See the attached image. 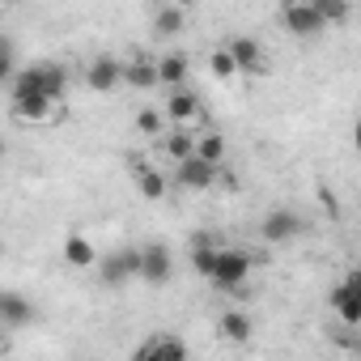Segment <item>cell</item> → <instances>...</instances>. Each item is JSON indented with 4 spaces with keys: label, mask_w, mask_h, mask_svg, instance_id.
I'll use <instances>...</instances> for the list:
<instances>
[{
    "label": "cell",
    "mask_w": 361,
    "mask_h": 361,
    "mask_svg": "<svg viewBox=\"0 0 361 361\" xmlns=\"http://www.w3.org/2000/svg\"><path fill=\"white\" fill-rule=\"evenodd\" d=\"M64 85H68V73H64L60 64H51V60H39V64L22 68V73L9 81L13 94H43V98H51V102L64 98Z\"/></svg>",
    "instance_id": "6da1fadb"
},
{
    "label": "cell",
    "mask_w": 361,
    "mask_h": 361,
    "mask_svg": "<svg viewBox=\"0 0 361 361\" xmlns=\"http://www.w3.org/2000/svg\"><path fill=\"white\" fill-rule=\"evenodd\" d=\"M9 111H13V119H22V123H51V119L60 115V102H51V98H43V94H13V90H9Z\"/></svg>",
    "instance_id": "7a4b0ae2"
},
{
    "label": "cell",
    "mask_w": 361,
    "mask_h": 361,
    "mask_svg": "<svg viewBox=\"0 0 361 361\" xmlns=\"http://www.w3.org/2000/svg\"><path fill=\"white\" fill-rule=\"evenodd\" d=\"M170 272H174L170 251H166L161 243H145V247H140V281H149V285H166Z\"/></svg>",
    "instance_id": "3957f363"
},
{
    "label": "cell",
    "mask_w": 361,
    "mask_h": 361,
    "mask_svg": "<svg viewBox=\"0 0 361 361\" xmlns=\"http://www.w3.org/2000/svg\"><path fill=\"white\" fill-rule=\"evenodd\" d=\"M98 268H102V281H106V285H123V281L140 276V247H123V251L106 255Z\"/></svg>",
    "instance_id": "277c9868"
},
{
    "label": "cell",
    "mask_w": 361,
    "mask_h": 361,
    "mask_svg": "<svg viewBox=\"0 0 361 361\" xmlns=\"http://www.w3.org/2000/svg\"><path fill=\"white\" fill-rule=\"evenodd\" d=\"M247 272H251V255H243V251H221L209 281L221 285V289H238V285L247 281Z\"/></svg>",
    "instance_id": "5b68a950"
},
{
    "label": "cell",
    "mask_w": 361,
    "mask_h": 361,
    "mask_svg": "<svg viewBox=\"0 0 361 361\" xmlns=\"http://www.w3.org/2000/svg\"><path fill=\"white\" fill-rule=\"evenodd\" d=\"M132 361H188V348L178 336H149Z\"/></svg>",
    "instance_id": "8992f818"
},
{
    "label": "cell",
    "mask_w": 361,
    "mask_h": 361,
    "mask_svg": "<svg viewBox=\"0 0 361 361\" xmlns=\"http://www.w3.org/2000/svg\"><path fill=\"white\" fill-rule=\"evenodd\" d=\"M230 56H234V64H238V73H268V64H264V47L251 39V35H238V39H230V47H226Z\"/></svg>",
    "instance_id": "52a82bcc"
},
{
    "label": "cell",
    "mask_w": 361,
    "mask_h": 361,
    "mask_svg": "<svg viewBox=\"0 0 361 361\" xmlns=\"http://www.w3.org/2000/svg\"><path fill=\"white\" fill-rule=\"evenodd\" d=\"M302 230H306L302 217L289 213V209H272V213L264 217V238H268V243H293Z\"/></svg>",
    "instance_id": "ba28073f"
},
{
    "label": "cell",
    "mask_w": 361,
    "mask_h": 361,
    "mask_svg": "<svg viewBox=\"0 0 361 361\" xmlns=\"http://www.w3.org/2000/svg\"><path fill=\"white\" fill-rule=\"evenodd\" d=\"M217 178H221V166H209L204 157H192V161L178 166V183L192 188V192H209Z\"/></svg>",
    "instance_id": "9c48e42d"
},
{
    "label": "cell",
    "mask_w": 361,
    "mask_h": 361,
    "mask_svg": "<svg viewBox=\"0 0 361 361\" xmlns=\"http://www.w3.org/2000/svg\"><path fill=\"white\" fill-rule=\"evenodd\" d=\"M281 18H285V26L293 30V35H319L327 22H323V13L314 9V0L310 5H285L281 9Z\"/></svg>",
    "instance_id": "30bf717a"
},
{
    "label": "cell",
    "mask_w": 361,
    "mask_h": 361,
    "mask_svg": "<svg viewBox=\"0 0 361 361\" xmlns=\"http://www.w3.org/2000/svg\"><path fill=\"white\" fill-rule=\"evenodd\" d=\"M166 119L178 123V128H188L200 119V98L192 90H170V102H166Z\"/></svg>",
    "instance_id": "8fae6325"
},
{
    "label": "cell",
    "mask_w": 361,
    "mask_h": 361,
    "mask_svg": "<svg viewBox=\"0 0 361 361\" xmlns=\"http://www.w3.org/2000/svg\"><path fill=\"white\" fill-rule=\"evenodd\" d=\"M123 81V64L115 56H98L90 68H85V85L90 90H115Z\"/></svg>",
    "instance_id": "7c38bea8"
},
{
    "label": "cell",
    "mask_w": 361,
    "mask_h": 361,
    "mask_svg": "<svg viewBox=\"0 0 361 361\" xmlns=\"http://www.w3.org/2000/svg\"><path fill=\"white\" fill-rule=\"evenodd\" d=\"M196 140H200V132H192V128H170L166 136H161V149L183 166V161H192L196 157Z\"/></svg>",
    "instance_id": "4fadbf2b"
},
{
    "label": "cell",
    "mask_w": 361,
    "mask_h": 361,
    "mask_svg": "<svg viewBox=\"0 0 361 361\" xmlns=\"http://www.w3.org/2000/svg\"><path fill=\"white\" fill-rule=\"evenodd\" d=\"M132 178H136V192L145 196V200H161L166 196V174L157 170V166H149V161H136V170H132Z\"/></svg>",
    "instance_id": "5bb4252c"
},
{
    "label": "cell",
    "mask_w": 361,
    "mask_h": 361,
    "mask_svg": "<svg viewBox=\"0 0 361 361\" xmlns=\"http://www.w3.org/2000/svg\"><path fill=\"white\" fill-rule=\"evenodd\" d=\"M64 259H68L73 268H98V264H102L98 251H94V243H90L85 234H68V238H64Z\"/></svg>",
    "instance_id": "9a60e30c"
},
{
    "label": "cell",
    "mask_w": 361,
    "mask_h": 361,
    "mask_svg": "<svg viewBox=\"0 0 361 361\" xmlns=\"http://www.w3.org/2000/svg\"><path fill=\"white\" fill-rule=\"evenodd\" d=\"M0 314H5V323H9V327H22V323H30V319H35V306H30L22 293L5 289V293H0Z\"/></svg>",
    "instance_id": "2e32d148"
},
{
    "label": "cell",
    "mask_w": 361,
    "mask_h": 361,
    "mask_svg": "<svg viewBox=\"0 0 361 361\" xmlns=\"http://www.w3.org/2000/svg\"><path fill=\"white\" fill-rule=\"evenodd\" d=\"M123 81H128L132 90H153V85H161L157 60H132V64H123Z\"/></svg>",
    "instance_id": "e0dca14e"
},
{
    "label": "cell",
    "mask_w": 361,
    "mask_h": 361,
    "mask_svg": "<svg viewBox=\"0 0 361 361\" xmlns=\"http://www.w3.org/2000/svg\"><path fill=\"white\" fill-rule=\"evenodd\" d=\"M157 77H161V85H170V90H183V81H188V56H178V51L161 56V60H157Z\"/></svg>",
    "instance_id": "ac0fdd59"
},
{
    "label": "cell",
    "mask_w": 361,
    "mask_h": 361,
    "mask_svg": "<svg viewBox=\"0 0 361 361\" xmlns=\"http://www.w3.org/2000/svg\"><path fill=\"white\" fill-rule=\"evenodd\" d=\"M331 306H336V314H340L344 323H361V298H357V289H353L348 281L331 293Z\"/></svg>",
    "instance_id": "d6986e66"
},
{
    "label": "cell",
    "mask_w": 361,
    "mask_h": 361,
    "mask_svg": "<svg viewBox=\"0 0 361 361\" xmlns=\"http://www.w3.org/2000/svg\"><path fill=\"white\" fill-rule=\"evenodd\" d=\"M221 340L247 344V340H251V319H247L243 310H226V314H221Z\"/></svg>",
    "instance_id": "ffe728a7"
},
{
    "label": "cell",
    "mask_w": 361,
    "mask_h": 361,
    "mask_svg": "<svg viewBox=\"0 0 361 361\" xmlns=\"http://www.w3.org/2000/svg\"><path fill=\"white\" fill-rule=\"evenodd\" d=\"M196 157H204L209 166H221V161H226V136H221V132H200Z\"/></svg>",
    "instance_id": "44dd1931"
},
{
    "label": "cell",
    "mask_w": 361,
    "mask_h": 361,
    "mask_svg": "<svg viewBox=\"0 0 361 361\" xmlns=\"http://www.w3.org/2000/svg\"><path fill=\"white\" fill-rule=\"evenodd\" d=\"M183 22H188L183 9H178V5H166V9L153 13V35H178V30H183Z\"/></svg>",
    "instance_id": "7402d4cb"
},
{
    "label": "cell",
    "mask_w": 361,
    "mask_h": 361,
    "mask_svg": "<svg viewBox=\"0 0 361 361\" xmlns=\"http://www.w3.org/2000/svg\"><path fill=\"white\" fill-rule=\"evenodd\" d=\"M217 247L204 238V234H196V247H192V264H196V272H204V276H213V268H217Z\"/></svg>",
    "instance_id": "603a6c76"
},
{
    "label": "cell",
    "mask_w": 361,
    "mask_h": 361,
    "mask_svg": "<svg viewBox=\"0 0 361 361\" xmlns=\"http://www.w3.org/2000/svg\"><path fill=\"white\" fill-rule=\"evenodd\" d=\"M136 132H140V136H166V115L153 111V106L136 111Z\"/></svg>",
    "instance_id": "cb8c5ba5"
},
{
    "label": "cell",
    "mask_w": 361,
    "mask_h": 361,
    "mask_svg": "<svg viewBox=\"0 0 361 361\" xmlns=\"http://www.w3.org/2000/svg\"><path fill=\"white\" fill-rule=\"evenodd\" d=\"M209 73H213V77H234V73H238V64H234V56L221 47V51H213V56H209Z\"/></svg>",
    "instance_id": "d4e9b609"
},
{
    "label": "cell",
    "mask_w": 361,
    "mask_h": 361,
    "mask_svg": "<svg viewBox=\"0 0 361 361\" xmlns=\"http://www.w3.org/2000/svg\"><path fill=\"white\" fill-rule=\"evenodd\" d=\"M314 9L323 13V22H344L348 18V5H331V0H314Z\"/></svg>",
    "instance_id": "484cf974"
},
{
    "label": "cell",
    "mask_w": 361,
    "mask_h": 361,
    "mask_svg": "<svg viewBox=\"0 0 361 361\" xmlns=\"http://www.w3.org/2000/svg\"><path fill=\"white\" fill-rule=\"evenodd\" d=\"M348 285L357 289V298H361V272H348Z\"/></svg>",
    "instance_id": "4316f807"
},
{
    "label": "cell",
    "mask_w": 361,
    "mask_h": 361,
    "mask_svg": "<svg viewBox=\"0 0 361 361\" xmlns=\"http://www.w3.org/2000/svg\"><path fill=\"white\" fill-rule=\"evenodd\" d=\"M353 145H357V149H361V119H357V123H353Z\"/></svg>",
    "instance_id": "83f0119b"
}]
</instances>
